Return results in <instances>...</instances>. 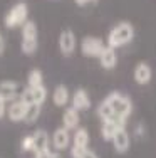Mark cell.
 Returning a JSON list of instances; mask_svg holds the SVG:
<instances>
[{"mask_svg": "<svg viewBox=\"0 0 156 158\" xmlns=\"http://www.w3.org/2000/svg\"><path fill=\"white\" fill-rule=\"evenodd\" d=\"M96 113L101 121L126 123L133 113V101L119 91H113L98 104Z\"/></svg>", "mask_w": 156, "mask_h": 158, "instance_id": "cell-1", "label": "cell"}, {"mask_svg": "<svg viewBox=\"0 0 156 158\" xmlns=\"http://www.w3.org/2000/svg\"><path fill=\"white\" fill-rule=\"evenodd\" d=\"M133 39H134V25L128 20H121L107 34L106 46L118 51L119 47H124L129 42H133Z\"/></svg>", "mask_w": 156, "mask_h": 158, "instance_id": "cell-2", "label": "cell"}, {"mask_svg": "<svg viewBox=\"0 0 156 158\" xmlns=\"http://www.w3.org/2000/svg\"><path fill=\"white\" fill-rule=\"evenodd\" d=\"M39 49V29L34 20H27L22 25V42L20 51L25 56H32Z\"/></svg>", "mask_w": 156, "mask_h": 158, "instance_id": "cell-3", "label": "cell"}, {"mask_svg": "<svg viewBox=\"0 0 156 158\" xmlns=\"http://www.w3.org/2000/svg\"><path fill=\"white\" fill-rule=\"evenodd\" d=\"M29 20V5L25 2H17L9 9V12L3 15V24L7 29L22 27Z\"/></svg>", "mask_w": 156, "mask_h": 158, "instance_id": "cell-4", "label": "cell"}, {"mask_svg": "<svg viewBox=\"0 0 156 158\" xmlns=\"http://www.w3.org/2000/svg\"><path fill=\"white\" fill-rule=\"evenodd\" d=\"M89 131L86 128H77L72 135V145H70V156L81 158L89 150Z\"/></svg>", "mask_w": 156, "mask_h": 158, "instance_id": "cell-5", "label": "cell"}, {"mask_svg": "<svg viewBox=\"0 0 156 158\" xmlns=\"http://www.w3.org/2000/svg\"><path fill=\"white\" fill-rule=\"evenodd\" d=\"M106 49V42H102V39L94 35H86L81 40V52L86 57H94L99 59V56L102 54V51Z\"/></svg>", "mask_w": 156, "mask_h": 158, "instance_id": "cell-6", "label": "cell"}, {"mask_svg": "<svg viewBox=\"0 0 156 158\" xmlns=\"http://www.w3.org/2000/svg\"><path fill=\"white\" fill-rule=\"evenodd\" d=\"M47 96H49V93H47V88L46 86H37V88H24V91H22L20 94V99L24 101L27 106H32V104H37V106H42L44 103H46Z\"/></svg>", "mask_w": 156, "mask_h": 158, "instance_id": "cell-7", "label": "cell"}, {"mask_svg": "<svg viewBox=\"0 0 156 158\" xmlns=\"http://www.w3.org/2000/svg\"><path fill=\"white\" fill-rule=\"evenodd\" d=\"M57 44H59V51H61L62 56H66V57L72 56L77 47V39L72 29H62V32L59 34Z\"/></svg>", "mask_w": 156, "mask_h": 158, "instance_id": "cell-8", "label": "cell"}, {"mask_svg": "<svg viewBox=\"0 0 156 158\" xmlns=\"http://www.w3.org/2000/svg\"><path fill=\"white\" fill-rule=\"evenodd\" d=\"M50 143L52 146H54L55 152H62V150H67L70 146V143H72V136H70V131L66 130L64 126H59L54 130V133H52L50 136Z\"/></svg>", "mask_w": 156, "mask_h": 158, "instance_id": "cell-9", "label": "cell"}, {"mask_svg": "<svg viewBox=\"0 0 156 158\" xmlns=\"http://www.w3.org/2000/svg\"><path fill=\"white\" fill-rule=\"evenodd\" d=\"M24 89L20 88L17 81H12V79H5V81H0V96L9 103V101H17L20 99V94Z\"/></svg>", "mask_w": 156, "mask_h": 158, "instance_id": "cell-10", "label": "cell"}, {"mask_svg": "<svg viewBox=\"0 0 156 158\" xmlns=\"http://www.w3.org/2000/svg\"><path fill=\"white\" fill-rule=\"evenodd\" d=\"M32 140H34V155H39V153H46L49 152V146L52 145L50 143V136L49 133H47L46 130H42V128H39V130H35L34 133H32Z\"/></svg>", "mask_w": 156, "mask_h": 158, "instance_id": "cell-11", "label": "cell"}, {"mask_svg": "<svg viewBox=\"0 0 156 158\" xmlns=\"http://www.w3.org/2000/svg\"><path fill=\"white\" fill-rule=\"evenodd\" d=\"M133 77H134V81L139 86H146V84H150L151 77H153V69H151V66L148 62L141 61L133 69Z\"/></svg>", "mask_w": 156, "mask_h": 158, "instance_id": "cell-12", "label": "cell"}, {"mask_svg": "<svg viewBox=\"0 0 156 158\" xmlns=\"http://www.w3.org/2000/svg\"><path fill=\"white\" fill-rule=\"evenodd\" d=\"M27 110H29L27 104L22 99H17V101H14V103L9 104V108H7V116H9V119L14 123L24 121L25 114H27Z\"/></svg>", "mask_w": 156, "mask_h": 158, "instance_id": "cell-13", "label": "cell"}, {"mask_svg": "<svg viewBox=\"0 0 156 158\" xmlns=\"http://www.w3.org/2000/svg\"><path fill=\"white\" fill-rule=\"evenodd\" d=\"M113 148L116 153H119V155H124L126 152H128L129 148H131V136H129L128 130L126 128H122L116 133V136L113 138Z\"/></svg>", "mask_w": 156, "mask_h": 158, "instance_id": "cell-14", "label": "cell"}, {"mask_svg": "<svg viewBox=\"0 0 156 158\" xmlns=\"http://www.w3.org/2000/svg\"><path fill=\"white\" fill-rule=\"evenodd\" d=\"M70 103H72V108L77 111H86L91 108V98H89V93L84 88H79L72 93L70 96Z\"/></svg>", "mask_w": 156, "mask_h": 158, "instance_id": "cell-15", "label": "cell"}, {"mask_svg": "<svg viewBox=\"0 0 156 158\" xmlns=\"http://www.w3.org/2000/svg\"><path fill=\"white\" fill-rule=\"evenodd\" d=\"M79 123H81L79 111L74 110L72 106H70V108H66L64 113H62V126H64L66 130H69V131H70V130L76 131L77 128H81Z\"/></svg>", "mask_w": 156, "mask_h": 158, "instance_id": "cell-16", "label": "cell"}, {"mask_svg": "<svg viewBox=\"0 0 156 158\" xmlns=\"http://www.w3.org/2000/svg\"><path fill=\"white\" fill-rule=\"evenodd\" d=\"M70 93H69V88L66 84H59L54 88V91H52V103H54V106L57 108H64L67 106V103L70 101Z\"/></svg>", "mask_w": 156, "mask_h": 158, "instance_id": "cell-17", "label": "cell"}, {"mask_svg": "<svg viewBox=\"0 0 156 158\" xmlns=\"http://www.w3.org/2000/svg\"><path fill=\"white\" fill-rule=\"evenodd\" d=\"M122 128H126V123L119 121H102L101 126V136L104 141H113V138L116 136V133Z\"/></svg>", "mask_w": 156, "mask_h": 158, "instance_id": "cell-18", "label": "cell"}, {"mask_svg": "<svg viewBox=\"0 0 156 158\" xmlns=\"http://www.w3.org/2000/svg\"><path fill=\"white\" fill-rule=\"evenodd\" d=\"M99 64H101V67L102 69H107V71H111V69H114V67L118 66V52H116V49H111V47H107L102 51V54L99 56Z\"/></svg>", "mask_w": 156, "mask_h": 158, "instance_id": "cell-19", "label": "cell"}, {"mask_svg": "<svg viewBox=\"0 0 156 158\" xmlns=\"http://www.w3.org/2000/svg\"><path fill=\"white\" fill-rule=\"evenodd\" d=\"M27 86L29 88H37V86H44V74L40 69H30L27 74Z\"/></svg>", "mask_w": 156, "mask_h": 158, "instance_id": "cell-20", "label": "cell"}, {"mask_svg": "<svg viewBox=\"0 0 156 158\" xmlns=\"http://www.w3.org/2000/svg\"><path fill=\"white\" fill-rule=\"evenodd\" d=\"M40 108H42V106H37V104H32V106H29L24 123H27V125H32V123H35L37 119H39V116H40Z\"/></svg>", "mask_w": 156, "mask_h": 158, "instance_id": "cell-21", "label": "cell"}, {"mask_svg": "<svg viewBox=\"0 0 156 158\" xmlns=\"http://www.w3.org/2000/svg\"><path fill=\"white\" fill-rule=\"evenodd\" d=\"M20 148L22 152L29 153V152H34V140H32V135H25L20 141Z\"/></svg>", "mask_w": 156, "mask_h": 158, "instance_id": "cell-22", "label": "cell"}, {"mask_svg": "<svg viewBox=\"0 0 156 158\" xmlns=\"http://www.w3.org/2000/svg\"><path fill=\"white\" fill-rule=\"evenodd\" d=\"M34 158H62V156L59 155L57 152H52V150H49V152H46V153H39V155H34Z\"/></svg>", "mask_w": 156, "mask_h": 158, "instance_id": "cell-23", "label": "cell"}, {"mask_svg": "<svg viewBox=\"0 0 156 158\" xmlns=\"http://www.w3.org/2000/svg\"><path fill=\"white\" fill-rule=\"evenodd\" d=\"M5 113H7V101L0 96V119L5 116Z\"/></svg>", "mask_w": 156, "mask_h": 158, "instance_id": "cell-24", "label": "cell"}, {"mask_svg": "<svg viewBox=\"0 0 156 158\" xmlns=\"http://www.w3.org/2000/svg\"><path fill=\"white\" fill-rule=\"evenodd\" d=\"M81 158H99V155L94 152V150H87V152L84 153V155L81 156Z\"/></svg>", "mask_w": 156, "mask_h": 158, "instance_id": "cell-25", "label": "cell"}, {"mask_svg": "<svg viewBox=\"0 0 156 158\" xmlns=\"http://www.w3.org/2000/svg\"><path fill=\"white\" fill-rule=\"evenodd\" d=\"M74 2H76L77 7H84V5H87V3H96L98 0H74Z\"/></svg>", "mask_w": 156, "mask_h": 158, "instance_id": "cell-26", "label": "cell"}, {"mask_svg": "<svg viewBox=\"0 0 156 158\" xmlns=\"http://www.w3.org/2000/svg\"><path fill=\"white\" fill-rule=\"evenodd\" d=\"M3 51H5V39H3L2 31H0V56L3 54Z\"/></svg>", "mask_w": 156, "mask_h": 158, "instance_id": "cell-27", "label": "cell"}]
</instances>
